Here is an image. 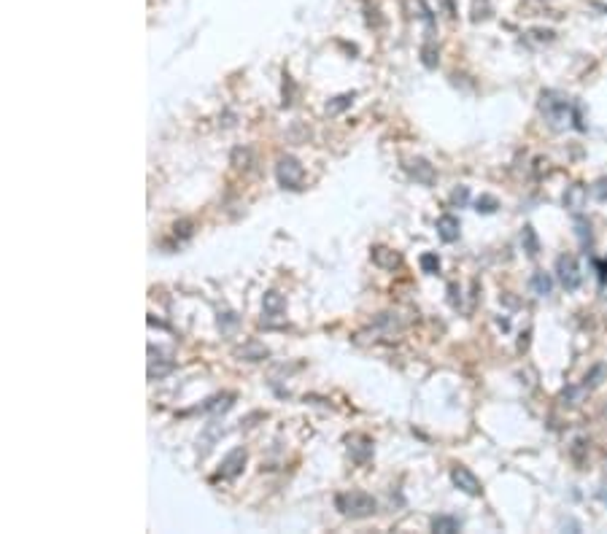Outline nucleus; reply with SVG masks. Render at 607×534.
I'll use <instances>...</instances> for the list:
<instances>
[{"label": "nucleus", "instance_id": "f257e3e1", "mask_svg": "<svg viewBox=\"0 0 607 534\" xmlns=\"http://www.w3.org/2000/svg\"><path fill=\"white\" fill-rule=\"evenodd\" d=\"M537 105H540V114L545 117V121H548L554 130L567 127L570 121H572L575 130H581V132L585 130L583 117H581V108H578L570 97H564L561 92H556V89H542V92H540V100H537Z\"/></svg>", "mask_w": 607, "mask_h": 534}, {"label": "nucleus", "instance_id": "f03ea898", "mask_svg": "<svg viewBox=\"0 0 607 534\" xmlns=\"http://www.w3.org/2000/svg\"><path fill=\"white\" fill-rule=\"evenodd\" d=\"M335 505L343 515H348V518H367V515H373L375 510H378V502L370 497V494H364V491H345V494H338L335 497Z\"/></svg>", "mask_w": 607, "mask_h": 534}, {"label": "nucleus", "instance_id": "7ed1b4c3", "mask_svg": "<svg viewBox=\"0 0 607 534\" xmlns=\"http://www.w3.org/2000/svg\"><path fill=\"white\" fill-rule=\"evenodd\" d=\"M275 178H278V184H281L284 189H300V187H302V178H305V168L300 165L297 157L284 154V157L278 160V165H275Z\"/></svg>", "mask_w": 607, "mask_h": 534}, {"label": "nucleus", "instance_id": "20e7f679", "mask_svg": "<svg viewBox=\"0 0 607 534\" xmlns=\"http://www.w3.org/2000/svg\"><path fill=\"white\" fill-rule=\"evenodd\" d=\"M556 278L558 284L564 286L567 291H578L583 284V273H581V265H578V259L572 257V254H561L556 259Z\"/></svg>", "mask_w": 607, "mask_h": 534}, {"label": "nucleus", "instance_id": "39448f33", "mask_svg": "<svg viewBox=\"0 0 607 534\" xmlns=\"http://www.w3.org/2000/svg\"><path fill=\"white\" fill-rule=\"evenodd\" d=\"M451 481H454V485L459 488L461 494H467V497H481V494H484V485L478 481V475H475L472 470H467V467H454V470H451Z\"/></svg>", "mask_w": 607, "mask_h": 534}, {"label": "nucleus", "instance_id": "423d86ee", "mask_svg": "<svg viewBox=\"0 0 607 534\" xmlns=\"http://www.w3.org/2000/svg\"><path fill=\"white\" fill-rule=\"evenodd\" d=\"M243 464H246V448H232V451L224 456V461H221L219 475L227 478V481H232V478H238L243 472Z\"/></svg>", "mask_w": 607, "mask_h": 534}, {"label": "nucleus", "instance_id": "0eeeda50", "mask_svg": "<svg viewBox=\"0 0 607 534\" xmlns=\"http://www.w3.org/2000/svg\"><path fill=\"white\" fill-rule=\"evenodd\" d=\"M459 232H461V224L454 214H443V216L437 218V235H440L443 243H456L459 241Z\"/></svg>", "mask_w": 607, "mask_h": 534}, {"label": "nucleus", "instance_id": "6e6552de", "mask_svg": "<svg viewBox=\"0 0 607 534\" xmlns=\"http://www.w3.org/2000/svg\"><path fill=\"white\" fill-rule=\"evenodd\" d=\"M408 173H411L418 184H424V187H432V184H435V178H437L435 168H432L427 160H421V157H416V160H411V162H408Z\"/></svg>", "mask_w": 607, "mask_h": 534}, {"label": "nucleus", "instance_id": "1a4fd4ad", "mask_svg": "<svg viewBox=\"0 0 607 534\" xmlns=\"http://www.w3.org/2000/svg\"><path fill=\"white\" fill-rule=\"evenodd\" d=\"M370 257H373V262L378 267H384V270H394V267L402 265V257L397 254V251H391L386 246H375L373 251H370Z\"/></svg>", "mask_w": 607, "mask_h": 534}, {"label": "nucleus", "instance_id": "9d476101", "mask_svg": "<svg viewBox=\"0 0 607 534\" xmlns=\"http://www.w3.org/2000/svg\"><path fill=\"white\" fill-rule=\"evenodd\" d=\"M585 197H588V189H585L583 184L567 187V192H564V208L572 211V214H581V208L585 205Z\"/></svg>", "mask_w": 607, "mask_h": 534}, {"label": "nucleus", "instance_id": "9b49d317", "mask_svg": "<svg viewBox=\"0 0 607 534\" xmlns=\"http://www.w3.org/2000/svg\"><path fill=\"white\" fill-rule=\"evenodd\" d=\"M529 286H532V291L537 297H548V294L554 291V278H551L545 270H537L532 275V281H529Z\"/></svg>", "mask_w": 607, "mask_h": 534}, {"label": "nucleus", "instance_id": "f8f14e48", "mask_svg": "<svg viewBox=\"0 0 607 534\" xmlns=\"http://www.w3.org/2000/svg\"><path fill=\"white\" fill-rule=\"evenodd\" d=\"M572 227H575V235H578V241H581L583 251H588V248H591V243H594V238H591V224H588V218L581 216V214H575V218H572Z\"/></svg>", "mask_w": 607, "mask_h": 534}, {"label": "nucleus", "instance_id": "ddd939ff", "mask_svg": "<svg viewBox=\"0 0 607 534\" xmlns=\"http://www.w3.org/2000/svg\"><path fill=\"white\" fill-rule=\"evenodd\" d=\"M461 529V521L459 518H454V515H437L432 518V532H440V534H454Z\"/></svg>", "mask_w": 607, "mask_h": 534}, {"label": "nucleus", "instance_id": "4468645a", "mask_svg": "<svg viewBox=\"0 0 607 534\" xmlns=\"http://www.w3.org/2000/svg\"><path fill=\"white\" fill-rule=\"evenodd\" d=\"M521 246H524V251H527L529 257H537V254H540V238H537L532 224H524V230H521Z\"/></svg>", "mask_w": 607, "mask_h": 534}, {"label": "nucleus", "instance_id": "2eb2a0df", "mask_svg": "<svg viewBox=\"0 0 607 534\" xmlns=\"http://www.w3.org/2000/svg\"><path fill=\"white\" fill-rule=\"evenodd\" d=\"M287 311V300L278 294V291H267L265 294V316H284Z\"/></svg>", "mask_w": 607, "mask_h": 534}, {"label": "nucleus", "instance_id": "dca6fc26", "mask_svg": "<svg viewBox=\"0 0 607 534\" xmlns=\"http://www.w3.org/2000/svg\"><path fill=\"white\" fill-rule=\"evenodd\" d=\"M607 375V367L605 364H597V367H594V370H591V372H588V375H585V378H583V391H591V388H597L599 386V384H602V378H605Z\"/></svg>", "mask_w": 607, "mask_h": 534}, {"label": "nucleus", "instance_id": "f3484780", "mask_svg": "<svg viewBox=\"0 0 607 534\" xmlns=\"http://www.w3.org/2000/svg\"><path fill=\"white\" fill-rule=\"evenodd\" d=\"M348 451H351V459L364 464V461L373 456V445H370V440H362V445H348Z\"/></svg>", "mask_w": 607, "mask_h": 534}, {"label": "nucleus", "instance_id": "a211bd4d", "mask_svg": "<svg viewBox=\"0 0 607 534\" xmlns=\"http://www.w3.org/2000/svg\"><path fill=\"white\" fill-rule=\"evenodd\" d=\"M497 208H499V200L491 197V194H481V197L475 200V211H478V214H494Z\"/></svg>", "mask_w": 607, "mask_h": 534}, {"label": "nucleus", "instance_id": "6ab92c4d", "mask_svg": "<svg viewBox=\"0 0 607 534\" xmlns=\"http://www.w3.org/2000/svg\"><path fill=\"white\" fill-rule=\"evenodd\" d=\"M437 60H440V57H437L435 44H432V41H427V44L421 46V62H424L427 68H437Z\"/></svg>", "mask_w": 607, "mask_h": 534}, {"label": "nucleus", "instance_id": "aec40b11", "mask_svg": "<svg viewBox=\"0 0 607 534\" xmlns=\"http://www.w3.org/2000/svg\"><path fill=\"white\" fill-rule=\"evenodd\" d=\"M418 262H421V270H424V273H429V275L440 273V257H437V254H432V251H429V254H421V259H418Z\"/></svg>", "mask_w": 607, "mask_h": 534}, {"label": "nucleus", "instance_id": "412c9836", "mask_svg": "<svg viewBox=\"0 0 607 534\" xmlns=\"http://www.w3.org/2000/svg\"><path fill=\"white\" fill-rule=\"evenodd\" d=\"M351 103H354V95L335 97V100H330V103H327V114H340V111H345Z\"/></svg>", "mask_w": 607, "mask_h": 534}, {"label": "nucleus", "instance_id": "4be33fe9", "mask_svg": "<svg viewBox=\"0 0 607 534\" xmlns=\"http://www.w3.org/2000/svg\"><path fill=\"white\" fill-rule=\"evenodd\" d=\"M591 194H594V200H599V203H607V175H602V178H597V181H594V187H591Z\"/></svg>", "mask_w": 607, "mask_h": 534}, {"label": "nucleus", "instance_id": "5701e85b", "mask_svg": "<svg viewBox=\"0 0 607 534\" xmlns=\"http://www.w3.org/2000/svg\"><path fill=\"white\" fill-rule=\"evenodd\" d=\"M467 200H470V189H467V187H456V189L451 192V205H456V208H464Z\"/></svg>", "mask_w": 607, "mask_h": 534}, {"label": "nucleus", "instance_id": "b1692460", "mask_svg": "<svg viewBox=\"0 0 607 534\" xmlns=\"http://www.w3.org/2000/svg\"><path fill=\"white\" fill-rule=\"evenodd\" d=\"M246 356H248V362H259V359L267 356V351L259 348V345H248V348H246Z\"/></svg>", "mask_w": 607, "mask_h": 534}, {"label": "nucleus", "instance_id": "393cba45", "mask_svg": "<svg viewBox=\"0 0 607 534\" xmlns=\"http://www.w3.org/2000/svg\"><path fill=\"white\" fill-rule=\"evenodd\" d=\"M594 6H597V8H602V11L607 14V6H605V3H594Z\"/></svg>", "mask_w": 607, "mask_h": 534}, {"label": "nucleus", "instance_id": "a878e982", "mask_svg": "<svg viewBox=\"0 0 607 534\" xmlns=\"http://www.w3.org/2000/svg\"><path fill=\"white\" fill-rule=\"evenodd\" d=\"M599 497H602V499L607 502V488H602V491H599Z\"/></svg>", "mask_w": 607, "mask_h": 534}]
</instances>
